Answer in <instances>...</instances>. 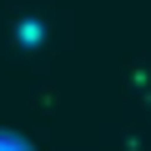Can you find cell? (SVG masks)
<instances>
[{
    "label": "cell",
    "mask_w": 151,
    "mask_h": 151,
    "mask_svg": "<svg viewBox=\"0 0 151 151\" xmlns=\"http://www.w3.org/2000/svg\"><path fill=\"white\" fill-rule=\"evenodd\" d=\"M0 151H30L25 141H15V136H5V131H0Z\"/></svg>",
    "instance_id": "1"
}]
</instances>
